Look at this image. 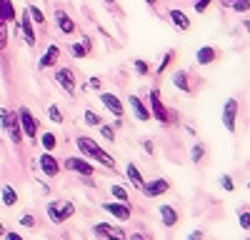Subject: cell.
<instances>
[{
    "instance_id": "6da1fadb",
    "label": "cell",
    "mask_w": 250,
    "mask_h": 240,
    "mask_svg": "<svg viewBox=\"0 0 250 240\" xmlns=\"http://www.w3.org/2000/svg\"><path fill=\"white\" fill-rule=\"evenodd\" d=\"M0 128H3L10 138L13 145H23L25 143V135L20 130V120H18V110H10V108H0Z\"/></svg>"
},
{
    "instance_id": "7a4b0ae2",
    "label": "cell",
    "mask_w": 250,
    "mask_h": 240,
    "mask_svg": "<svg viewBox=\"0 0 250 240\" xmlns=\"http://www.w3.org/2000/svg\"><path fill=\"white\" fill-rule=\"evenodd\" d=\"M45 215L53 225H62L75 215V203H70V200H62V203L60 200H50L45 205Z\"/></svg>"
},
{
    "instance_id": "3957f363",
    "label": "cell",
    "mask_w": 250,
    "mask_h": 240,
    "mask_svg": "<svg viewBox=\"0 0 250 240\" xmlns=\"http://www.w3.org/2000/svg\"><path fill=\"white\" fill-rule=\"evenodd\" d=\"M148 105H150V115H153V120H158V123L165 125V128H170V125H173L170 108L163 103V98H160V90H158V88H150V93H148Z\"/></svg>"
},
{
    "instance_id": "277c9868",
    "label": "cell",
    "mask_w": 250,
    "mask_h": 240,
    "mask_svg": "<svg viewBox=\"0 0 250 240\" xmlns=\"http://www.w3.org/2000/svg\"><path fill=\"white\" fill-rule=\"evenodd\" d=\"M18 120H20V130H23V135L30 140V145H38V118L33 115V110L28 105H20L18 108Z\"/></svg>"
},
{
    "instance_id": "5b68a950",
    "label": "cell",
    "mask_w": 250,
    "mask_h": 240,
    "mask_svg": "<svg viewBox=\"0 0 250 240\" xmlns=\"http://www.w3.org/2000/svg\"><path fill=\"white\" fill-rule=\"evenodd\" d=\"M238 115H240V100L238 98H228L225 105L220 110V120H223V128L228 133H235L238 130Z\"/></svg>"
},
{
    "instance_id": "8992f818",
    "label": "cell",
    "mask_w": 250,
    "mask_h": 240,
    "mask_svg": "<svg viewBox=\"0 0 250 240\" xmlns=\"http://www.w3.org/2000/svg\"><path fill=\"white\" fill-rule=\"evenodd\" d=\"M53 78H55V83H58L62 90H65L70 98H75V90H78V75H75L73 68H68V65H58L55 73H53Z\"/></svg>"
},
{
    "instance_id": "52a82bcc",
    "label": "cell",
    "mask_w": 250,
    "mask_h": 240,
    "mask_svg": "<svg viewBox=\"0 0 250 240\" xmlns=\"http://www.w3.org/2000/svg\"><path fill=\"white\" fill-rule=\"evenodd\" d=\"M62 170H68V173H75L78 178H88V175H95V165L88 163V158H65L62 160Z\"/></svg>"
},
{
    "instance_id": "ba28073f",
    "label": "cell",
    "mask_w": 250,
    "mask_h": 240,
    "mask_svg": "<svg viewBox=\"0 0 250 240\" xmlns=\"http://www.w3.org/2000/svg\"><path fill=\"white\" fill-rule=\"evenodd\" d=\"M173 85H175L180 93H185V95H195L200 83L190 75V70H175V73H173Z\"/></svg>"
},
{
    "instance_id": "9c48e42d",
    "label": "cell",
    "mask_w": 250,
    "mask_h": 240,
    "mask_svg": "<svg viewBox=\"0 0 250 240\" xmlns=\"http://www.w3.org/2000/svg\"><path fill=\"white\" fill-rule=\"evenodd\" d=\"M18 25H20V35H23V43H25L28 48H35V43H38V33H35V23L30 20L28 8H25L23 13H20Z\"/></svg>"
},
{
    "instance_id": "30bf717a",
    "label": "cell",
    "mask_w": 250,
    "mask_h": 240,
    "mask_svg": "<svg viewBox=\"0 0 250 240\" xmlns=\"http://www.w3.org/2000/svg\"><path fill=\"white\" fill-rule=\"evenodd\" d=\"M173 188V183L168 178H153V180H145V185L140 188V193L145 195V198H160V195H165Z\"/></svg>"
},
{
    "instance_id": "8fae6325",
    "label": "cell",
    "mask_w": 250,
    "mask_h": 240,
    "mask_svg": "<svg viewBox=\"0 0 250 240\" xmlns=\"http://www.w3.org/2000/svg\"><path fill=\"white\" fill-rule=\"evenodd\" d=\"M100 208L105 210L108 215L118 218L120 223H128V220H130V215H133V210H130V203H120V200H105V203H100Z\"/></svg>"
},
{
    "instance_id": "7c38bea8",
    "label": "cell",
    "mask_w": 250,
    "mask_h": 240,
    "mask_svg": "<svg viewBox=\"0 0 250 240\" xmlns=\"http://www.w3.org/2000/svg\"><path fill=\"white\" fill-rule=\"evenodd\" d=\"M53 18H55V25L60 30V35H75L78 33V23H75V18H70L65 10H62L60 5L53 10Z\"/></svg>"
},
{
    "instance_id": "4fadbf2b",
    "label": "cell",
    "mask_w": 250,
    "mask_h": 240,
    "mask_svg": "<svg viewBox=\"0 0 250 240\" xmlns=\"http://www.w3.org/2000/svg\"><path fill=\"white\" fill-rule=\"evenodd\" d=\"M38 165H40V173H43L45 178H58L62 165H60V160L53 155V153H40V160H38Z\"/></svg>"
},
{
    "instance_id": "5bb4252c",
    "label": "cell",
    "mask_w": 250,
    "mask_h": 240,
    "mask_svg": "<svg viewBox=\"0 0 250 240\" xmlns=\"http://www.w3.org/2000/svg\"><path fill=\"white\" fill-rule=\"evenodd\" d=\"M128 105H130V110H133V115H135V120H140V123H148V120H153V115H150V105L145 103V100L140 98V95H128Z\"/></svg>"
},
{
    "instance_id": "9a60e30c",
    "label": "cell",
    "mask_w": 250,
    "mask_h": 240,
    "mask_svg": "<svg viewBox=\"0 0 250 240\" xmlns=\"http://www.w3.org/2000/svg\"><path fill=\"white\" fill-rule=\"evenodd\" d=\"M93 235L100 240V238H118V240H128V233L125 228H118V225H110V223H95L93 228Z\"/></svg>"
},
{
    "instance_id": "2e32d148",
    "label": "cell",
    "mask_w": 250,
    "mask_h": 240,
    "mask_svg": "<svg viewBox=\"0 0 250 240\" xmlns=\"http://www.w3.org/2000/svg\"><path fill=\"white\" fill-rule=\"evenodd\" d=\"M55 65H60V45L50 43V45L45 48V53L40 55L38 68H40V70H50V68H55Z\"/></svg>"
},
{
    "instance_id": "e0dca14e",
    "label": "cell",
    "mask_w": 250,
    "mask_h": 240,
    "mask_svg": "<svg viewBox=\"0 0 250 240\" xmlns=\"http://www.w3.org/2000/svg\"><path fill=\"white\" fill-rule=\"evenodd\" d=\"M98 95H100V103L105 105L108 113H113L115 118H123V115H125V105H123V100H120L115 93H103V90H100Z\"/></svg>"
},
{
    "instance_id": "ac0fdd59",
    "label": "cell",
    "mask_w": 250,
    "mask_h": 240,
    "mask_svg": "<svg viewBox=\"0 0 250 240\" xmlns=\"http://www.w3.org/2000/svg\"><path fill=\"white\" fill-rule=\"evenodd\" d=\"M158 215H160V225L163 228H168V230H173L178 223H180V213L173 208V205H158Z\"/></svg>"
},
{
    "instance_id": "d6986e66",
    "label": "cell",
    "mask_w": 250,
    "mask_h": 240,
    "mask_svg": "<svg viewBox=\"0 0 250 240\" xmlns=\"http://www.w3.org/2000/svg\"><path fill=\"white\" fill-rule=\"evenodd\" d=\"M168 20H170V25L175 28V30H180V33H188L190 30V18H188V13L185 10H180V8H170L168 10Z\"/></svg>"
},
{
    "instance_id": "ffe728a7",
    "label": "cell",
    "mask_w": 250,
    "mask_h": 240,
    "mask_svg": "<svg viewBox=\"0 0 250 240\" xmlns=\"http://www.w3.org/2000/svg\"><path fill=\"white\" fill-rule=\"evenodd\" d=\"M75 148L80 150V155H83V158H88V160H93L100 145L95 143V140H93L90 135H78V138H75Z\"/></svg>"
},
{
    "instance_id": "44dd1931",
    "label": "cell",
    "mask_w": 250,
    "mask_h": 240,
    "mask_svg": "<svg viewBox=\"0 0 250 240\" xmlns=\"http://www.w3.org/2000/svg\"><path fill=\"white\" fill-rule=\"evenodd\" d=\"M70 55L73 58H88L90 55V50H93V38L90 35H80V40H75V43H70Z\"/></svg>"
},
{
    "instance_id": "7402d4cb",
    "label": "cell",
    "mask_w": 250,
    "mask_h": 240,
    "mask_svg": "<svg viewBox=\"0 0 250 240\" xmlns=\"http://www.w3.org/2000/svg\"><path fill=\"white\" fill-rule=\"evenodd\" d=\"M195 60H198V65H213L220 60V50L215 45H200L195 53Z\"/></svg>"
},
{
    "instance_id": "603a6c76",
    "label": "cell",
    "mask_w": 250,
    "mask_h": 240,
    "mask_svg": "<svg viewBox=\"0 0 250 240\" xmlns=\"http://www.w3.org/2000/svg\"><path fill=\"white\" fill-rule=\"evenodd\" d=\"M0 203H3L5 208H15L20 203V195L13 185H0Z\"/></svg>"
},
{
    "instance_id": "cb8c5ba5",
    "label": "cell",
    "mask_w": 250,
    "mask_h": 240,
    "mask_svg": "<svg viewBox=\"0 0 250 240\" xmlns=\"http://www.w3.org/2000/svg\"><path fill=\"white\" fill-rule=\"evenodd\" d=\"M125 178L130 180V185H133L135 190H140V188L145 185V178H143V173H140V168H138L135 163H128V165H125Z\"/></svg>"
},
{
    "instance_id": "d4e9b609",
    "label": "cell",
    "mask_w": 250,
    "mask_h": 240,
    "mask_svg": "<svg viewBox=\"0 0 250 240\" xmlns=\"http://www.w3.org/2000/svg\"><path fill=\"white\" fill-rule=\"evenodd\" d=\"M58 145H60V140H58V135H55L53 130L40 133V148H43V150L53 153V150H58Z\"/></svg>"
},
{
    "instance_id": "484cf974",
    "label": "cell",
    "mask_w": 250,
    "mask_h": 240,
    "mask_svg": "<svg viewBox=\"0 0 250 240\" xmlns=\"http://www.w3.org/2000/svg\"><path fill=\"white\" fill-rule=\"evenodd\" d=\"M175 58H178V53H175L173 48H170V50H165V53H163V58H160V63L155 65V75H163L165 70H168V68L175 63Z\"/></svg>"
},
{
    "instance_id": "4316f807",
    "label": "cell",
    "mask_w": 250,
    "mask_h": 240,
    "mask_svg": "<svg viewBox=\"0 0 250 240\" xmlns=\"http://www.w3.org/2000/svg\"><path fill=\"white\" fill-rule=\"evenodd\" d=\"M0 15H3L5 23H18V13H15L13 0H0Z\"/></svg>"
},
{
    "instance_id": "83f0119b",
    "label": "cell",
    "mask_w": 250,
    "mask_h": 240,
    "mask_svg": "<svg viewBox=\"0 0 250 240\" xmlns=\"http://www.w3.org/2000/svg\"><path fill=\"white\" fill-rule=\"evenodd\" d=\"M95 163H100V165H105L108 170H115L118 168V163H115V158L108 153V150H103V148H98V153H95Z\"/></svg>"
},
{
    "instance_id": "f1b7e54d",
    "label": "cell",
    "mask_w": 250,
    "mask_h": 240,
    "mask_svg": "<svg viewBox=\"0 0 250 240\" xmlns=\"http://www.w3.org/2000/svg\"><path fill=\"white\" fill-rule=\"evenodd\" d=\"M205 155H208V148L203 143H193L190 145V160H193V165H200L203 160H205Z\"/></svg>"
},
{
    "instance_id": "f546056e",
    "label": "cell",
    "mask_w": 250,
    "mask_h": 240,
    "mask_svg": "<svg viewBox=\"0 0 250 240\" xmlns=\"http://www.w3.org/2000/svg\"><path fill=\"white\" fill-rule=\"evenodd\" d=\"M48 120H50V123H55V125H62V123H65V113L60 110V105H55V103L48 105Z\"/></svg>"
},
{
    "instance_id": "4dcf8cb0",
    "label": "cell",
    "mask_w": 250,
    "mask_h": 240,
    "mask_svg": "<svg viewBox=\"0 0 250 240\" xmlns=\"http://www.w3.org/2000/svg\"><path fill=\"white\" fill-rule=\"evenodd\" d=\"M133 70H135V75H140V78H148V75L153 73L150 63H148V60H143V58H135V60H133Z\"/></svg>"
},
{
    "instance_id": "1f68e13d",
    "label": "cell",
    "mask_w": 250,
    "mask_h": 240,
    "mask_svg": "<svg viewBox=\"0 0 250 240\" xmlns=\"http://www.w3.org/2000/svg\"><path fill=\"white\" fill-rule=\"evenodd\" d=\"M83 123H85L88 128H100V125H103V118H100L95 110L85 108V113H83Z\"/></svg>"
},
{
    "instance_id": "d6a6232c",
    "label": "cell",
    "mask_w": 250,
    "mask_h": 240,
    "mask_svg": "<svg viewBox=\"0 0 250 240\" xmlns=\"http://www.w3.org/2000/svg\"><path fill=\"white\" fill-rule=\"evenodd\" d=\"M25 8H28V13H30V20H33V23L43 28V25H45V13L40 10V5H33V3H30V5H25Z\"/></svg>"
},
{
    "instance_id": "836d02e7",
    "label": "cell",
    "mask_w": 250,
    "mask_h": 240,
    "mask_svg": "<svg viewBox=\"0 0 250 240\" xmlns=\"http://www.w3.org/2000/svg\"><path fill=\"white\" fill-rule=\"evenodd\" d=\"M238 225L243 230H250V208L248 205H240L238 208Z\"/></svg>"
},
{
    "instance_id": "e575fe53",
    "label": "cell",
    "mask_w": 250,
    "mask_h": 240,
    "mask_svg": "<svg viewBox=\"0 0 250 240\" xmlns=\"http://www.w3.org/2000/svg\"><path fill=\"white\" fill-rule=\"evenodd\" d=\"M18 225H20V228H28V230H35V228H38V220H35L33 213H23V215L18 218Z\"/></svg>"
},
{
    "instance_id": "d590c367",
    "label": "cell",
    "mask_w": 250,
    "mask_h": 240,
    "mask_svg": "<svg viewBox=\"0 0 250 240\" xmlns=\"http://www.w3.org/2000/svg\"><path fill=\"white\" fill-rule=\"evenodd\" d=\"M110 195L115 200H120V203H130V195H128V190H125L123 185H110Z\"/></svg>"
},
{
    "instance_id": "8d00e7d4",
    "label": "cell",
    "mask_w": 250,
    "mask_h": 240,
    "mask_svg": "<svg viewBox=\"0 0 250 240\" xmlns=\"http://www.w3.org/2000/svg\"><path fill=\"white\" fill-rule=\"evenodd\" d=\"M220 188H223L225 193H235V180H233V175L223 173V175H220Z\"/></svg>"
},
{
    "instance_id": "74e56055",
    "label": "cell",
    "mask_w": 250,
    "mask_h": 240,
    "mask_svg": "<svg viewBox=\"0 0 250 240\" xmlns=\"http://www.w3.org/2000/svg\"><path fill=\"white\" fill-rule=\"evenodd\" d=\"M230 10L238 13V15H245V13L250 10V0H233V3H230Z\"/></svg>"
},
{
    "instance_id": "f35d334b",
    "label": "cell",
    "mask_w": 250,
    "mask_h": 240,
    "mask_svg": "<svg viewBox=\"0 0 250 240\" xmlns=\"http://www.w3.org/2000/svg\"><path fill=\"white\" fill-rule=\"evenodd\" d=\"M98 130H100V135L105 138L108 143H115V128H113V123H110V125H108V123H103Z\"/></svg>"
},
{
    "instance_id": "ab89813d",
    "label": "cell",
    "mask_w": 250,
    "mask_h": 240,
    "mask_svg": "<svg viewBox=\"0 0 250 240\" xmlns=\"http://www.w3.org/2000/svg\"><path fill=\"white\" fill-rule=\"evenodd\" d=\"M5 48H8V23L0 15V50H5Z\"/></svg>"
},
{
    "instance_id": "60d3db41",
    "label": "cell",
    "mask_w": 250,
    "mask_h": 240,
    "mask_svg": "<svg viewBox=\"0 0 250 240\" xmlns=\"http://www.w3.org/2000/svg\"><path fill=\"white\" fill-rule=\"evenodd\" d=\"M210 5H213V0H193V8H195V13H208L210 10Z\"/></svg>"
},
{
    "instance_id": "b9f144b4",
    "label": "cell",
    "mask_w": 250,
    "mask_h": 240,
    "mask_svg": "<svg viewBox=\"0 0 250 240\" xmlns=\"http://www.w3.org/2000/svg\"><path fill=\"white\" fill-rule=\"evenodd\" d=\"M85 88H90V90H95V93H100V88H103V80L93 75V78H88V85H85Z\"/></svg>"
},
{
    "instance_id": "7bdbcfd3",
    "label": "cell",
    "mask_w": 250,
    "mask_h": 240,
    "mask_svg": "<svg viewBox=\"0 0 250 240\" xmlns=\"http://www.w3.org/2000/svg\"><path fill=\"white\" fill-rule=\"evenodd\" d=\"M143 150H145V155H155V143L145 138V140H143Z\"/></svg>"
},
{
    "instance_id": "ee69618b",
    "label": "cell",
    "mask_w": 250,
    "mask_h": 240,
    "mask_svg": "<svg viewBox=\"0 0 250 240\" xmlns=\"http://www.w3.org/2000/svg\"><path fill=\"white\" fill-rule=\"evenodd\" d=\"M185 240H205V233H203L200 228H195V230L188 233V238H185Z\"/></svg>"
},
{
    "instance_id": "f6af8a7d",
    "label": "cell",
    "mask_w": 250,
    "mask_h": 240,
    "mask_svg": "<svg viewBox=\"0 0 250 240\" xmlns=\"http://www.w3.org/2000/svg\"><path fill=\"white\" fill-rule=\"evenodd\" d=\"M3 240H25L23 235H20L18 230H5V235H3Z\"/></svg>"
},
{
    "instance_id": "bcb514c9",
    "label": "cell",
    "mask_w": 250,
    "mask_h": 240,
    "mask_svg": "<svg viewBox=\"0 0 250 240\" xmlns=\"http://www.w3.org/2000/svg\"><path fill=\"white\" fill-rule=\"evenodd\" d=\"M128 240H148V238H145L143 233H130V235H128Z\"/></svg>"
},
{
    "instance_id": "7dc6e473",
    "label": "cell",
    "mask_w": 250,
    "mask_h": 240,
    "mask_svg": "<svg viewBox=\"0 0 250 240\" xmlns=\"http://www.w3.org/2000/svg\"><path fill=\"white\" fill-rule=\"evenodd\" d=\"M40 190H43L45 195H50V185H48V183H40Z\"/></svg>"
},
{
    "instance_id": "c3c4849f",
    "label": "cell",
    "mask_w": 250,
    "mask_h": 240,
    "mask_svg": "<svg viewBox=\"0 0 250 240\" xmlns=\"http://www.w3.org/2000/svg\"><path fill=\"white\" fill-rule=\"evenodd\" d=\"M243 28H245V30H248V35H250V18H245V20H243Z\"/></svg>"
},
{
    "instance_id": "681fc988",
    "label": "cell",
    "mask_w": 250,
    "mask_h": 240,
    "mask_svg": "<svg viewBox=\"0 0 250 240\" xmlns=\"http://www.w3.org/2000/svg\"><path fill=\"white\" fill-rule=\"evenodd\" d=\"M145 5H150V8H158V0H145Z\"/></svg>"
},
{
    "instance_id": "f907efd6",
    "label": "cell",
    "mask_w": 250,
    "mask_h": 240,
    "mask_svg": "<svg viewBox=\"0 0 250 240\" xmlns=\"http://www.w3.org/2000/svg\"><path fill=\"white\" fill-rule=\"evenodd\" d=\"M230 3H233V0H220V5H223V8H230Z\"/></svg>"
},
{
    "instance_id": "816d5d0a",
    "label": "cell",
    "mask_w": 250,
    "mask_h": 240,
    "mask_svg": "<svg viewBox=\"0 0 250 240\" xmlns=\"http://www.w3.org/2000/svg\"><path fill=\"white\" fill-rule=\"evenodd\" d=\"M5 235V225H3V220H0V238Z\"/></svg>"
},
{
    "instance_id": "f5cc1de1",
    "label": "cell",
    "mask_w": 250,
    "mask_h": 240,
    "mask_svg": "<svg viewBox=\"0 0 250 240\" xmlns=\"http://www.w3.org/2000/svg\"><path fill=\"white\" fill-rule=\"evenodd\" d=\"M103 3H105V5H115V3H118V0H103Z\"/></svg>"
},
{
    "instance_id": "db71d44e",
    "label": "cell",
    "mask_w": 250,
    "mask_h": 240,
    "mask_svg": "<svg viewBox=\"0 0 250 240\" xmlns=\"http://www.w3.org/2000/svg\"><path fill=\"white\" fill-rule=\"evenodd\" d=\"M100 240H118V238H100Z\"/></svg>"
},
{
    "instance_id": "11a10c76",
    "label": "cell",
    "mask_w": 250,
    "mask_h": 240,
    "mask_svg": "<svg viewBox=\"0 0 250 240\" xmlns=\"http://www.w3.org/2000/svg\"><path fill=\"white\" fill-rule=\"evenodd\" d=\"M248 190H250V180H248Z\"/></svg>"
},
{
    "instance_id": "9f6ffc18",
    "label": "cell",
    "mask_w": 250,
    "mask_h": 240,
    "mask_svg": "<svg viewBox=\"0 0 250 240\" xmlns=\"http://www.w3.org/2000/svg\"><path fill=\"white\" fill-rule=\"evenodd\" d=\"M248 240H250V238H248Z\"/></svg>"
}]
</instances>
